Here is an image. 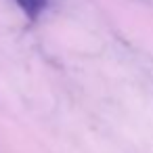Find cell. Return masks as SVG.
Masks as SVG:
<instances>
[{"label": "cell", "mask_w": 153, "mask_h": 153, "mask_svg": "<svg viewBox=\"0 0 153 153\" xmlns=\"http://www.w3.org/2000/svg\"><path fill=\"white\" fill-rule=\"evenodd\" d=\"M15 2L30 19H38L40 13L46 9V0H15Z\"/></svg>", "instance_id": "6da1fadb"}]
</instances>
